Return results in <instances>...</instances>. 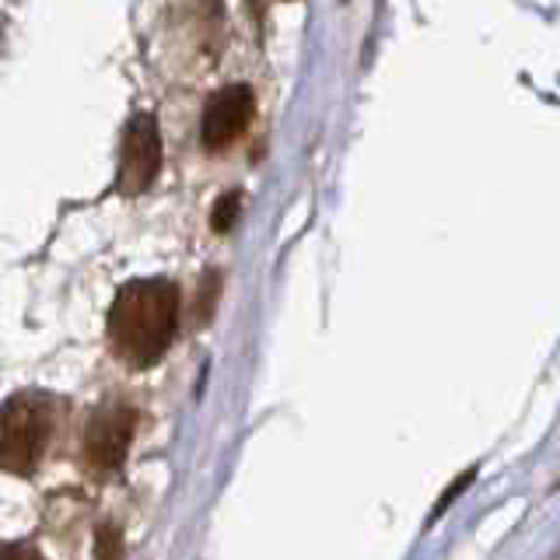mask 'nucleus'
I'll return each instance as SVG.
<instances>
[{"mask_svg":"<svg viewBox=\"0 0 560 560\" xmlns=\"http://www.w3.org/2000/svg\"><path fill=\"white\" fill-rule=\"evenodd\" d=\"M95 557L98 560H119L122 557V533L116 525H98L95 533Z\"/></svg>","mask_w":560,"mask_h":560,"instance_id":"nucleus-8","label":"nucleus"},{"mask_svg":"<svg viewBox=\"0 0 560 560\" xmlns=\"http://www.w3.org/2000/svg\"><path fill=\"white\" fill-rule=\"evenodd\" d=\"M52 431V407L43 393H18L4 402L0 417V463L14 477H28L43 459Z\"/></svg>","mask_w":560,"mask_h":560,"instance_id":"nucleus-2","label":"nucleus"},{"mask_svg":"<svg viewBox=\"0 0 560 560\" xmlns=\"http://www.w3.org/2000/svg\"><path fill=\"white\" fill-rule=\"evenodd\" d=\"M162 168V133L151 113H137L122 133V154H119V179L116 189L122 197H140Z\"/></svg>","mask_w":560,"mask_h":560,"instance_id":"nucleus-3","label":"nucleus"},{"mask_svg":"<svg viewBox=\"0 0 560 560\" xmlns=\"http://www.w3.org/2000/svg\"><path fill=\"white\" fill-rule=\"evenodd\" d=\"M238 214H242V189H228V192H221L214 210H210V228H214L218 235L232 232Z\"/></svg>","mask_w":560,"mask_h":560,"instance_id":"nucleus-6","label":"nucleus"},{"mask_svg":"<svg viewBox=\"0 0 560 560\" xmlns=\"http://www.w3.org/2000/svg\"><path fill=\"white\" fill-rule=\"evenodd\" d=\"M179 323V288L165 277L122 284L109 308V340L122 361L148 368L165 354Z\"/></svg>","mask_w":560,"mask_h":560,"instance_id":"nucleus-1","label":"nucleus"},{"mask_svg":"<svg viewBox=\"0 0 560 560\" xmlns=\"http://www.w3.org/2000/svg\"><path fill=\"white\" fill-rule=\"evenodd\" d=\"M472 477H477V469H466V472H463V477H459V480H455V483H452V487L445 490V494H442V501H438V504H434V512H431V522H434L438 515H442V512H445V508L452 504V498H459V494H463V490H466V487L472 483Z\"/></svg>","mask_w":560,"mask_h":560,"instance_id":"nucleus-9","label":"nucleus"},{"mask_svg":"<svg viewBox=\"0 0 560 560\" xmlns=\"http://www.w3.org/2000/svg\"><path fill=\"white\" fill-rule=\"evenodd\" d=\"M253 119V88L249 84H228L221 92L210 95L203 122H200V137L207 151H221L228 144H235L242 130L249 127Z\"/></svg>","mask_w":560,"mask_h":560,"instance_id":"nucleus-5","label":"nucleus"},{"mask_svg":"<svg viewBox=\"0 0 560 560\" xmlns=\"http://www.w3.org/2000/svg\"><path fill=\"white\" fill-rule=\"evenodd\" d=\"M137 428V413L122 402H109V407H98L84 428V455L88 463L102 472H113L122 466L130 452V438Z\"/></svg>","mask_w":560,"mask_h":560,"instance_id":"nucleus-4","label":"nucleus"},{"mask_svg":"<svg viewBox=\"0 0 560 560\" xmlns=\"http://www.w3.org/2000/svg\"><path fill=\"white\" fill-rule=\"evenodd\" d=\"M4 560H46L39 550L25 547V542H11V547L4 550Z\"/></svg>","mask_w":560,"mask_h":560,"instance_id":"nucleus-10","label":"nucleus"},{"mask_svg":"<svg viewBox=\"0 0 560 560\" xmlns=\"http://www.w3.org/2000/svg\"><path fill=\"white\" fill-rule=\"evenodd\" d=\"M218 294H221V277L210 270V273H203V284H200V294H197V323H207L210 315H214Z\"/></svg>","mask_w":560,"mask_h":560,"instance_id":"nucleus-7","label":"nucleus"}]
</instances>
